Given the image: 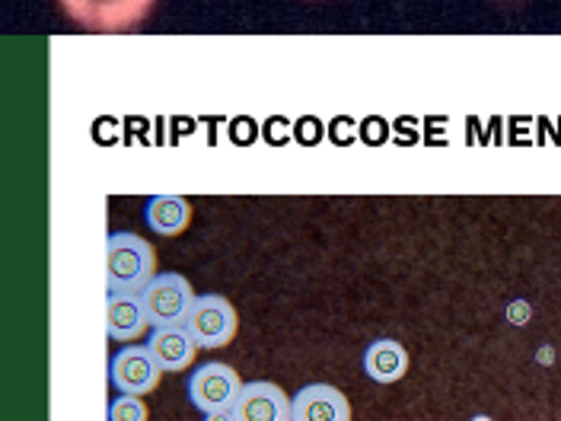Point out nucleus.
<instances>
[{
    "instance_id": "nucleus-1",
    "label": "nucleus",
    "mask_w": 561,
    "mask_h": 421,
    "mask_svg": "<svg viewBox=\"0 0 561 421\" xmlns=\"http://www.w3.org/2000/svg\"><path fill=\"white\" fill-rule=\"evenodd\" d=\"M153 246L138 234H108L105 240V284L108 294H140L153 281Z\"/></svg>"
},
{
    "instance_id": "nucleus-2",
    "label": "nucleus",
    "mask_w": 561,
    "mask_h": 421,
    "mask_svg": "<svg viewBox=\"0 0 561 421\" xmlns=\"http://www.w3.org/2000/svg\"><path fill=\"white\" fill-rule=\"evenodd\" d=\"M182 329L188 332L195 349H224L237 332V310L220 294H202L192 300Z\"/></svg>"
},
{
    "instance_id": "nucleus-3",
    "label": "nucleus",
    "mask_w": 561,
    "mask_h": 421,
    "mask_svg": "<svg viewBox=\"0 0 561 421\" xmlns=\"http://www.w3.org/2000/svg\"><path fill=\"white\" fill-rule=\"evenodd\" d=\"M185 389H188V402L202 416H217V412L233 409V402L243 389V380L230 364L208 361V364H198L192 371V377L185 380Z\"/></svg>"
},
{
    "instance_id": "nucleus-4",
    "label": "nucleus",
    "mask_w": 561,
    "mask_h": 421,
    "mask_svg": "<svg viewBox=\"0 0 561 421\" xmlns=\"http://www.w3.org/2000/svg\"><path fill=\"white\" fill-rule=\"evenodd\" d=\"M140 300H144V314L147 322L153 329H163V326H182L188 307L195 300V291L185 275L179 272H167V275H153V281L140 291Z\"/></svg>"
},
{
    "instance_id": "nucleus-5",
    "label": "nucleus",
    "mask_w": 561,
    "mask_h": 421,
    "mask_svg": "<svg viewBox=\"0 0 561 421\" xmlns=\"http://www.w3.org/2000/svg\"><path fill=\"white\" fill-rule=\"evenodd\" d=\"M108 380L122 396H144L160 384V367L144 345H125L108 361Z\"/></svg>"
},
{
    "instance_id": "nucleus-6",
    "label": "nucleus",
    "mask_w": 561,
    "mask_h": 421,
    "mask_svg": "<svg viewBox=\"0 0 561 421\" xmlns=\"http://www.w3.org/2000/svg\"><path fill=\"white\" fill-rule=\"evenodd\" d=\"M233 421H290V399L284 389L268 380H252L243 384L233 409Z\"/></svg>"
},
{
    "instance_id": "nucleus-7",
    "label": "nucleus",
    "mask_w": 561,
    "mask_h": 421,
    "mask_svg": "<svg viewBox=\"0 0 561 421\" xmlns=\"http://www.w3.org/2000/svg\"><path fill=\"white\" fill-rule=\"evenodd\" d=\"M290 421H351L348 396L329 384H310L290 399Z\"/></svg>"
},
{
    "instance_id": "nucleus-8",
    "label": "nucleus",
    "mask_w": 561,
    "mask_h": 421,
    "mask_svg": "<svg viewBox=\"0 0 561 421\" xmlns=\"http://www.w3.org/2000/svg\"><path fill=\"white\" fill-rule=\"evenodd\" d=\"M144 349L150 351V357L157 361L160 374H163V371L179 374V371H185V367L195 361V342L188 339V332H185L182 326H163V329H153Z\"/></svg>"
},
{
    "instance_id": "nucleus-9",
    "label": "nucleus",
    "mask_w": 561,
    "mask_h": 421,
    "mask_svg": "<svg viewBox=\"0 0 561 421\" xmlns=\"http://www.w3.org/2000/svg\"><path fill=\"white\" fill-rule=\"evenodd\" d=\"M147 314H144V300L140 294H108L105 304V329L112 342H131L144 332Z\"/></svg>"
},
{
    "instance_id": "nucleus-10",
    "label": "nucleus",
    "mask_w": 561,
    "mask_h": 421,
    "mask_svg": "<svg viewBox=\"0 0 561 421\" xmlns=\"http://www.w3.org/2000/svg\"><path fill=\"white\" fill-rule=\"evenodd\" d=\"M409 371V351L396 339H377L364 351V374L374 384H396Z\"/></svg>"
},
{
    "instance_id": "nucleus-11",
    "label": "nucleus",
    "mask_w": 561,
    "mask_h": 421,
    "mask_svg": "<svg viewBox=\"0 0 561 421\" xmlns=\"http://www.w3.org/2000/svg\"><path fill=\"white\" fill-rule=\"evenodd\" d=\"M144 217H147V227L160 237H175L188 227L192 220V205L182 198V195H153L147 205H144Z\"/></svg>"
},
{
    "instance_id": "nucleus-12",
    "label": "nucleus",
    "mask_w": 561,
    "mask_h": 421,
    "mask_svg": "<svg viewBox=\"0 0 561 421\" xmlns=\"http://www.w3.org/2000/svg\"><path fill=\"white\" fill-rule=\"evenodd\" d=\"M108 421H147V406L140 396H115L108 402Z\"/></svg>"
},
{
    "instance_id": "nucleus-13",
    "label": "nucleus",
    "mask_w": 561,
    "mask_h": 421,
    "mask_svg": "<svg viewBox=\"0 0 561 421\" xmlns=\"http://www.w3.org/2000/svg\"><path fill=\"white\" fill-rule=\"evenodd\" d=\"M205 421H233L230 412H217V416H205Z\"/></svg>"
},
{
    "instance_id": "nucleus-14",
    "label": "nucleus",
    "mask_w": 561,
    "mask_h": 421,
    "mask_svg": "<svg viewBox=\"0 0 561 421\" xmlns=\"http://www.w3.org/2000/svg\"><path fill=\"white\" fill-rule=\"evenodd\" d=\"M472 421H491V419H489V416H476V419H472Z\"/></svg>"
}]
</instances>
